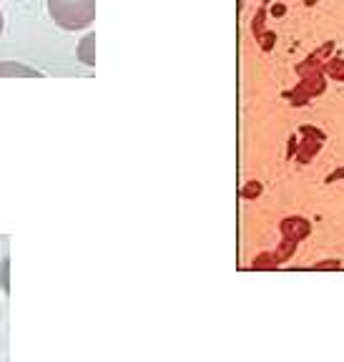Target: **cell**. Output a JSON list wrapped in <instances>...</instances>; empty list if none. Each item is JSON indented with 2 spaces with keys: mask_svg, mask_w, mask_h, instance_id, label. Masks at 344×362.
I'll return each mask as SVG.
<instances>
[{
  "mask_svg": "<svg viewBox=\"0 0 344 362\" xmlns=\"http://www.w3.org/2000/svg\"><path fill=\"white\" fill-rule=\"evenodd\" d=\"M3 28H6V18H3V11H0V35H3Z\"/></svg>",
  "mask_w": 344,
  "mask_h": 362,
  "instance_id": "obj_20",
  "label": "cell"
},
{
  "mask_svg": "<svg viewBox=\"0 0 344 362\" xmlns=\"http://www.w3.org/2000/svg\"><path fill=\"white\" fill-rule=\"evenodd\" d=\"M259 194H261V184H259V181H249L247 187L242 189V197L244 199H256Z\"/></svg>",
  "mask_w": 344,
  "mask_h": 362,
  "instance_id": "obj_11",
  "label": "cell"
},
{
  "mask_svg": "<svg viewBox=\"0 0 344 362\" xmlns=\"http://www.w3.org/2000/svg\"><path fill=\"white\" fill-rule=\"evenodd\" d=\"M269 13H271L274 18H282L284 13H287V6H284V3H274V6L269 8Z\"/></svg>",
  "mask_w": 344,
  "mask_h": 362,
  "instance_id": "obj_18",
  "label": "cell"
},
{
  "mask_svg": "<svg viewBox=\"0 0 344 362\" xmlns=\"http://www.w3.org/2000/svg\"><path fill=\"white\" fill-rule=\"evenodd\" d=\"M8 264H11V259L6 257L3 259V272H0V287L6 289V292H8Z\"/></svg>",
  "mask_w": 344,
  "mask_h": 362,
  "instance_id": "obj_17",
  "label": "cell"
},
{
  "mask_svg": "<svg viewBox=\"0 0 344 362\" xmlns=\"http://www.w3.org/2000/svg\"><path fill=\"white\" fill-rule=\"evenodd\" d=\"M48 16L61 30H85L96 21V0H45Z\"/></svg>",
  "mask_w": 344,
  "mask_h": 362,
  "instance_id": "obj_1",
  "label": "cell"
},
{
  "mask_svg": "<svg viewBox=\"0 0 344 362\" xmlns=\"http://www.w3.org/2000/svg\"><path fill=\"white\" fill-rule=\"evenodd\" d=\"M324 76L332 81H339V83H344V61L342 58H329L327 63H324Z\"/></svg>",
  "mask_w": 344,
  "mask_h": 362,
  "instance_id": "obj_7",
  "label": "cell"
},
{
  "mask_svg": "<svg viewBox=\"0 0 344 362\" xmlns=\"http://www.w3.org/2000/svg\"><path fill=\"white\" fill-rule=\"evenodd\" d=\"M284 98H289V101H292V106H307V103H309V98L304 96V93H302V90H287V93H284Z\"/></svg>",
  "mask_w": 344,
  "mask_h": 362,
  "instance_id": "obj_10",
  "label": "cell"
},
{
  "mask_svg": "<svg viewBox=\"0 0 344 362\" xmlns=\"http://www.w3.org/2000/svg\"><path fill=\"white\" fill-rule=\"evenodd\" d=\"M277 264H279V262H277V257H274V255H259L254 259L256 269H264V267H277Z\"/></svg>",
  "mask_w": 344,
  "mask_h": 362,
  "instance_id": "obj_12",
  "label": "cell"
},
{
  "mask_svg": "<svg viewBox=\"0 0 344 362\" xmlns=\"http://www.w3.org/2000/svg\"><path fill=\"white\" fill-rule=\"evenodd\" d=\"M339 267H342V262L339 259H324V262H319L314 269H339Z\"/></svg>",
  "mask_w": 344,
  "mask_h": 362,
  "instance_id": "obj_16",
  "label": "cell"
},
{
  "mask_svg": "<svg viewBox=\"0 0 344 362\" xmlns=\"http://www.w3.org/2000/svg\"><path fill=\"white\" fill-rule=\"evenodd\" d=\"M259 43L264 51H271L274 48V43H277V33H271V30H266V33L259 35Z\"/></svg>",
  "mask_w": 344,
  "mask_h": 362,
  "instance_id": "obj_14",
  "label": "cell"
},
{
  "mask_svg": "<svg viewBox=\"0 0 344 362\" xmlns=\"http://www.w3.org/2000/svg\"><path fill=\"white\" fill-rule=\"evenodd\" d=\"M76 58H78V63H83V66H88V68L96 66V33H93V30H88V33L78 40V45H76Z\"/></svg>",
  "mask_w": 344,
  "mask_h": 362,
  "instance_id": "obj_3",
  "label": "cell"
},
{
  "mask_svg": "<svg viewBox=\"0 0 344 362\" xmlns=\"http://www.w3.org/2000/svg\"><path fill=\"white\" fill-rule=\"evenodd\" d=\"M339 179H344V166L337 171H332V174L327 176V184H334V181H339Z\"/></svg>",
  "mask_w": 344,
  "mask_h": 362,
  "instance_id": "obj_19",
  "label": "cell"
},
{
  "mask_svg": "<svg viewBox=\"0 0 344 362\" xmlns=\"http://www.w3.org/2000/svg\"><path fill=\"white\" fill-rule=\"evenodd\" d=\"M264 18H266V11L261 8V11L256 13V18H254V33H256V35L264 33Z\"/></svg>",
  "mask_w": 344,
  "mask_h": 362,
  "instance_id": "obj_15",
  "label": "cell"
},
{
  "mask_svg": "<svg viewBox=\"0 0 344 362\" xmlns=\"http://www.w3.org/2000/svg\"><path fill=\"white\" fill-rule=\"evenodd\" d=\"M316 3H319V0H304V6H307V8H312V6H316Z\"/></svg>",
  "mask_w": 344,
  "mask_h": 362,
  "instance_id": "obj_21",
  "label": "cell"
},
{
  "mask_svg": "<svg viewBox=\"0 0 344 362\" xmlns=\"http://www.w3.org/2000/svg\"><path fill=\"white\" fill-rule=\"evenodd\" d=\"M0 78H43V74L20 61H0Z\"/></svg>",
  "mask_w": 344,
  "mask_h": 362,
  "instance_id": "obj_2",
  "label": "cell"
},
{
  "mask_svg": "<svg viewBox=\"0 0 344 362\" xmlns=\"http://www.w3.org/2000/svg\"><path fill=\"white\" fill-rule=\"evenodd\" d=\"M332 53H334V40H327V43L319 45V48H316V51L312 53V56H314L319 63H327L329 58H332Z\"/></svg>",
  "mask_w": 344,
  "mask_h": 362,
  "instance_id": "obj_9",
  "label": "cell"
},
{
  "mask_svg": "<svg viewBox=\"0 0 344 362\" xmlns=\"http://www.w3.org/2000/svg\"><path fill=\"white\" fill-rule=\"evenodd\" d=\"M319 148H322V141H316V139H307L304 136V141H299V148H297V161H299V164H309Z\"/></svg>",
  "mask_w": 344,
  "mask_h": 362,
  "instance_id": "obj_6",
  "label": "cell"
},
{
  "mask_svg": "<svg viewBox=\"0 0 344 362\" xmlns=\"http://www.w3.org/2000/svg\"><path fill=\"white\" fill-rule=\"evenodd\" d=\"M297 90H302L307 98H314V96H322L324 90H327V76L324 74H316V76H307L297 83Z\"/></svg>",
  "mask_w": 344,
  "mask_h": 362,
  "instance_id": "obj_5",
  "label": "cell"
},
{
  "mask_svg": "<svg viewBox=\"0 0 344 362\" xmlns=\"http://www.w3.org/2000/svg\"><path fill=\"white\" fill-rule=\"evenodd\" d=\"M266 3H269V0H266Z\"/></svg>",
  "mask_w": 344,
  "mask_h": 362,
  "instance_id": "obj_22",
  "label": "cell"
},
{
  "mask_svg": "<svg viewBox=\"0 0 344 362\" xmlns=\"http://www.w3.org/2000/svg\"><path fill=\"white\" fill-rule=\"evenodd\" d=\"M309 232H312V224L304 216H287V219L282 221V234L284 237L297 239V242L309 237Z\"/></svg>",
  "mask_w": 344,
  "mask_h": 362,
  "instance_id": "obj_4",
  "label": "cell"
},
{
  "mask_svg": "<svg viewBox=\"0 0 344 362\" xmlns=\"http://www.w3.org/2000/svg\"><path fill=\"white\" fill-rule=\"evenodd\" d=\"M297 239H292V237H284L282 239V244H279V249L277 252H274V257H277V262H287L289 257L294 255V252H297Z\"/></svg>",
  "mask_w": 344,
  "mask_h": 362,
  "instance_id": "obj_8",
  "label": "cell"
},
{
  "mask_svg": "<svg viewBox=\"0 0 344 362\" xmlns=\"http://www.w3.org/2000/svg\"><path fill=\"white\" fill-rule=\"evenodd\" d=\"M299 134L307 136V139H316V141H324V139H327V136H324V131L314 129V126H302Z\"/></svg>",
  "mask_w": 344,
  "mask_h": 362,
  "instance_id": "obj_13",
  "label": "cell"
}]
</instances>
